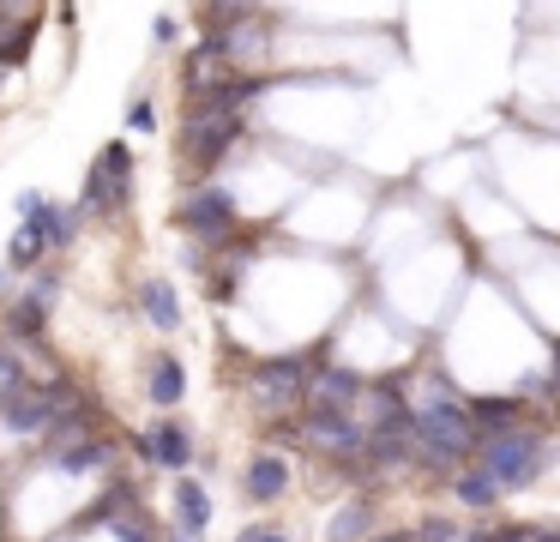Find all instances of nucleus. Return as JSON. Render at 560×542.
<instances>
[{
    "label": "nucleus",
    "mask_w": 560,
    "mask_h": 542,
    "mask_svg": "<svg viewBox=\"0 0 560 542\" xmlns=\"http://www.w3.org/2000/svg\"><path fill=\"white\" fill-rule=\"evenodd\" d=\"M410 530H416V542H464V530H470V518L464 512H416L410 518Z\"/></svg>",
    "instance_id": "11"
},
{
    "label": "nucleus",
    "mask_w": 560,
    "mask_h": 542,
    "mask_svg": "<svg viewBox=\"0 0 560 542\" xmlns=\"http://www.w3.org/2000/svg\"><path fill=\"white\" fill-rule=\"evenodd\" d=\"M374 530H386V500H380L374 488H350V494H343V500L326 512L319 537H326V542H368Z\"/></svg>",
    "instance_id": "6"
},
{
    "label": "nucleus",
    "mask_w": 560,
    "mask_h": 542,
    "mask_svg": "<svg viewBox=\"0 0 560 542\" xmlns=\"http://www.w3.org/2000/svg\"><path fill=\"white\" fill-rule=\"evenodd\" d=\"M133 296H139V320H145L151 332L175 337V332L187 325V301H182V289H175L170 277H145Z\"/></svg>",
    "instance_id": "10"
},
{
    "label": "nucleus",
    "mask_w": 560,
    "mask_h": 542,
    "mask_svg": "<svg viewBox=\"0 0 560 542\" xmlns=\"http://www.w3.org/2000/svg\"><path fill=\"white\" fill-rule=\"evenodd\" d=\"M31 48H37V19H13V24H0V67H25Z\"/></svg>",
    "instance_id": "12"
},
{
    "label": "nucleus",
    "mask_w": 560,
    "mask_h": 542,
    "mask_svg": "<svg viewBox=\"0 0 560 542\" xmlns=\"http://www.w3.org/2000/svg\"><path fill=\"white\" fill-rule=\"evenodd\" d=\"M182 397H187V361L175 349H151L145 356V404L158 416H170V410H182Z\"/></svg>",
    "instance_id": "8"
},
{
    "label": "nucleus",
    "mask_w": 560,
    "mask_h": 542,
    "mask_svg": "<svg viewBox=\"0 0 560 542\" xmlns=\"http://www.w3.org/2000/svg\"><path fill=\"white\" fill-rule=\"evenodd\" d=\"M295 488V464L290 452H278V446H254L242 464V500L259 506V512H271V506H283Z\"/></svg>",
    "instance_id": "4"
},
{
    "label": "nucleus",
    "mask_w": 560,
    "mask_h": 542,
    "mask_svg": "<svg viewBox=\"0 0 560 542\" xmlns=\"http://www.w3.org/2000/svg\"><path fill=\"white\" fill-rule=\"evenodd\" d=\"M446 494H452V512H464V518H494L500 506H506V488H500L482 464H464L458 476L446 482Z\"/></svg>",
    "instance_id": "7"
},
{
    "label": "nucleus",
    "mask_w": 560,
    "mask_h": 542,
    "mask_svg": "<svg viewBox=\"0 0 560 542\" xmlns=\"http://www.w3.org/2000/svg\"><path fill=\"white\" fill-rule=\"evenodd\" d=\"M49 325H55V296L25 277V289L0 308V337H13V344L37 349V344H49Z\"/></svg>",
    "instance_id": "5"
},
{
    "label": "nucleus",
    "mask_w": 560,
    "mask_h": 542,
    "mask_svg": "<svg viewBox=\"0 0 560 542\" xmlns=\"http://www.w3.org/2000/svg\"><path fill=\"white\" fill-rule=\"evenodd\" d=\"M170 223L182 229L194 247L218 253V247H230V241L247 229V223H242V193H235L230 181H206V187H194L182 205H175Z\"/></svg>",
    "instance_id": "2"
},
{
    "label": "nucleus",
    "mask_w": 560,
    "mask_h": 542,
    "mask_svg": "<svg viewBox=\"0 0 560 542\" xmlns=\"http://www.w3.org/2000/svg\"><path fill=\"white\" fill-rule=\"evenodd\" d=\"M127 127H133V132H158V103H151V96H133V108H127Z\"/></svg>",
    "instance_id": "14"
},
{
    "label": "nucleus",
    "mask_w": 560,
    "mask_h": 542,
    "mask_svg": "<svg viewBox=\"0 0 560 542\" xmlns=\"http://www.w3.org/2000/svg\"><path fill=\"white\" fill-rule=\"evenodd\" d=\"M127 452L139 458L145 470H163V476H187V470L199 464V434L187 416H158L151 428H133L127 434Z\"/></svg>",
    "instance_id": "3"
},
{
    "label": "nucleus",
    "mask_w": 560,
    "mask_h": 542,
    "mask_svg": "<svg viewBox=\"0 0 560 542\" xmlns=\"http://www.w3.org/2000/svg\"><path fill=\"white\" fill-rule=\"evenodd\" d=\"M476 464L512 494H530L548 470L560 464V446H555V416H536V422H518V428H500V434H482V452Z\"/></svg>",
    "instance_id": "1"
},
{
    "label": "nucleus",
    "mask_w": 560,
    "mask_h": 542,
    "mask_svg": "<svg viewBox=\"0 0 560 542\" xmlns=\"http://www.w3.org/2000/svg\"><path fill=\"white\" fill-rule=\"evenodd\" d=\"M211 512H218V500H211V488L194 476V470L170 482V530H194V537H206Z\"/></svg>",
    "instance_id": "9"
},
{
    "label": "nucleus",
    "mask_w": 560,
    "mask_h": 542,
    "mask_svg": "<svg viewBox=\"0 0 560 542\" xmlns=\"http://www.w3.org/2000/svg\"><path fill=\"white\" fill-rule=\"evenodd\" d=\"M235 542H295V537H290V530L278 524V518H254V524H247V530H242V537H235Z\"/></svg>",
    "instance_id": "13"
},
{
    "label": "nucleus",
    "mask_w": 560,
    "mask_h": 542,
    "mask_svg": "<svg viewBox=\"0 0 560 542\" xmlns=\"http://www.w3.org/2000/svg\"><path fill=\"white\" fill-rule=\"evenodd\" d=\"M368 542H416V530L410 524H386V530H374Z\"/></svg>",
    "instance_id": "16"
},
{
    "label": "nucleus",
    "mask_w": 560,
    "mask_h": 542,
    "mask_svg": "<svg viewBox=\"0 0 560 542\" xmlns=\"http://www.w3.org/2000/svg\"><path fill=\"white\" fill-rule=\"evenodd\" d=\"M175 36H182V24H175V12H158V19H151V48H170Z\"/></svg>",
    "instance_id": "15"
}]
</instances>
